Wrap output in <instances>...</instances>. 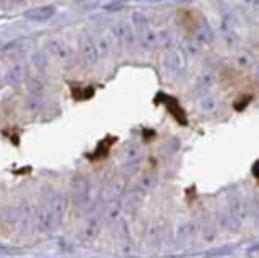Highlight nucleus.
<instances>
[{"mask_svg":"<svg viewBox=\"0 0 259 258\" xmlns=\"http://www.w3.org/2000/svg\"><path fill=\"white\" fill-rule=\"evenodd\" d=\"M81 57H83L86 65H96L101 59V52L99 47H97L96 38L86 34L83 39H81Z\"/></svg>","mask_w":259,"mask_h":258,"instance_id":"nucleus-3","label":"nucleus"},{"mask_svg":"<svg viewBox=\"0 0 259 258\" xmlns=\"http://www.w3.org/2000/svg\"><path fill=\"white\" fill-rule=\"evenodd\" d=\"M49 51L54 55L55 59H59L60 62H71L73 59V51L71 47L63 41V39H51L49 41Z\"/></svg>","mask_w":259,"mask_h":258,"instance_id":"nucleus-4","label":"nucleus"},{"mask_svg":"<svg viewBox=\"0 0 259 258\" xmlns=\"http://www.w3.org/2000/svg\"><path fill=\"white\" fill-rule=\"evenodd\" d=\"M164 102H165V106H167V109L172 112V114L177 117V120L178 122H182V124H186V119H185V112H183V109L180 107V104H178L174 98H170V96H164Z\"/></svg>","mask_w":259,"mask_h":258,"instance_id":"nucleus-7","label":"nucleus"},{"mask_svg":"<svg viewBox=\"0 0 259 258\" xmlns=\"http://www.w3.org/2000/svg\"><path fill=\"white\" fill-rule=\"evenodd\" d=\"M164 63H165V68L172 70V71H175L178 67H180V62H178V55L177 54H168L165 57Z\"/></svg>","mask_w":259,"mask_h":258,"instance_id":"nucleus-10","label":"nucleus"},{"mask_svg":"<svg viewBox=\"0 0 259 258\" xmlns=\"http://www.w3.org/2000/svg\"><path fill=\"white\" fill-rule=\"evenodd\" d=\"M7 2L10 4V5H21L24 0H2V4H4V7L7 5Z\"/></svg>","mask_w":259,"mask_h":258,"instance_id":"nucleus-12","label":"nucleus"},{"mask_svg":"<svg viewBox=\"0 0 259 258\" xmlns=\"http://www.w3.org/2000/svg\"><path fill=\"white\" fill-rule=\"evenodd\" d=\"M24 67L23 65H13L10 68V71H8V78H10V83L12 85H20L23 80H24Z\"/></svg>","mask_w":259,"mask_h":258,"instance_id":"nucleus-8","label":"nucleus"},{"mask_svg":"<svg viewBox=\"0 0 259 258\" xmlns=\"http://www.w3.org/2000/svg\"><path fill=\"white\" fill-rule=\"evenodd\" d=\"M253 174H254V175L257 177V179H259V161H257V163L253 166Z\"/></svg>","mask_w":259,"mask_h":258,"instance_id":"nucleus-13","label":"nucleus"},{"mask_svg":"<svg viewBox=\"0 0 259 258\" xmlns=\"http://www.w3.org/2000/svg\"><path fill=\"white\" fill-rule=\"evenodd\" d=\"M121 189H123V183H121L120 180H112L107 183V187H105V197L107 198H115L118 193L121 192Z\"/></svg>","mask_w":259,"mask_h":258,"instance_id":"nucleus-9","label":"nucleus"},{"mask_svg":"<svg viewBox=\"0 0 259 258\" xmlns=\"http://www.w3.org/2000/svg\"><path fill=\"white\" fill-rule=\"evenodd\" d=\"M55 15V7L54 5H42V7H34L24 12V18L31 21H47Z\"/></svg>","mask_w":259,"mask_h":258,"instance_id":"nucleus-5","label":"nucleus"},{"mask_svg":"<svg viewBox=\"0 0 259 258\" xmlns=\"http://www.w3.org/2000/svg\"><path fill=\"white\" fill-rule=\"evenodd\" d=\"M65 209H67V201L62 195L55 193V195L49 197L42 206L39 209L37 214V224L42 231H54L59 228V224L63 219Z\"/></svg>","mask_w":259,"mask_h":258,"instance_id":"nucleus-1","label":"nucleus"},{"mask_svg":"<svg viewBox=\"0 0 259 258\" xmlns=\"http://www.w3.org/2000/svg\"><path fill=\"white\" fill-rule=\"evenodd\" d=\"M71 197H73V201H75V205H83L88 200V182L84 179L78 177V179L73 180Z\"/></svg>","mask_w":259,"mask_h":258,"instance_id":"nucleus-6","label":"nucleus"},{"mask_svg":"<svg viewBox=\"0 0 259 258\" xmlns=\"http://www.w3.org/2000/svg\"><path fill=\"white\" fill-rule=\"evenodd\" d=\"M210 85H212V75H210V73H204L198 82V88H199V90H204V91Z\"/></svg>","mask_w":259,"mask_h":258,"instance_id":"nucleus-11","label":"nucleus"},{"mask_svg":"<svg viewBox=\"0 0 259 258\" xmlns=\"http://www.w3.org/2000/svg\"><path fill=\"white\" fill-rule=\"evenodd\" d=\"M133 20H135V26L138 29V38H140L141 44L146 47V49H151V47L159 44V36L154 33L149 21L146 20L141 13H135Z\"/></svg>","mask_w":259,"mask_h":258,"instance_id":"nucleus-2","label":"nucleus"}]
</instances>
